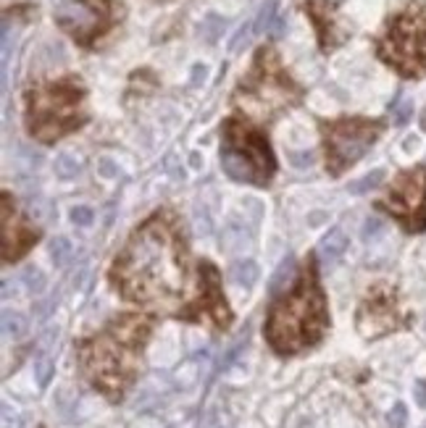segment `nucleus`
I'll return each mask as SVG.
<instances>
[{"mask_svg":"<svg viewBox=\"0 0 426 428\" xmlns=\"http://www.w3.org/2000/svg\"><path fill=\"white\" fill-rule=\"evenodd\" d=\"M108 278L129 303L174 308L187 286V240L177 213L158 210L140 223L116 255Z\"/></svg>","mask_w":426,"mask_h":428,"instance_id":"obj_1","label":"nucleus"},{"mask_svg":"<svg viewBox=\"0 0 426 428\" xmlns=\"http://www.w3.org/2000/svg\"><path fill=\"white\" fill-rule=\"evenodd\" d=\"M153 334V318L140 312L116 315L106 329L74 344L80 371L111 402L124 400L140 373L142 349Z\"/></svg>","mask_w":426,"mask_h":428,"instance_id":"obj_2","label":"nucleus"},{"mask_svg":"<svg viewBox=\"0 0 426 428\" xmlns=\"http://www.w3.org/2000/svg\"><path fill=\"white\" fill-rule=\"evenodd\" d=\"M329 305L319 278L316 255H308L295 278V286L271 305L263 334L276 355L290 357L316 347L329 331Z\"/></svg>","mask_w":426,"mask_h":428,"instance_id":"obj_3","label":"nucleus"},{"mask_svg":"<svg viewBox=\"0 0 426 428\" xmlns=\"http://www.w3.org/2000/svg\"><path fill=\"white\" fill-rule=\"evenodd\" d=\"M87 89L77 77L37 81L27 89V132L50 145L87 124Z\"/></svg>","mask_w":426,"mask_h":428,"instance_id":"obj_4","label":"nucleus"},{"mask_svg":"<svg viewBox=\"0 0 426 428\" xmlns=\"http://www.w3.org/2000/svg\"><path fill=\"white\" fill-rule=\"evenodd\" d=\"M222 169L231 181L266 187L276 174L268 137L250 118L231 116L222 126Z\"/></svg>","mask_w":426,"mask_h":428,"instance_id":"obj_5","label":"nucleus"},{"mask_svg":"<svg viewBox=\"0 0 426 428\" xmlns=\"http://www.w3.org/2000/svg\"><path fill=\"white\" fill-rule=\"evenodd\" d=\"M302 100V87L282 66L274 47H261L256 53L253 69L234 92V103H240L248 113L271 118L287 108H295Z\"/></svg>","mask_w":426,"mask_h":428,"instance_id":"obj_6","label":"nucleus"},{"mask_svg":"<svg viewBox=\"0 0 426 428\" xmlns=\"http://www.w3.org/2000/svg\"><path fill=\"white\" fill-rule=\"evenodd\" d=\"M376 53L408 79L426 77V0H413L390 18L376 40Z\"/></svg>","mask_w":426,"mask_h":428,"instance_id":"obj_7","label":"nucleus"},{"mask_svg":"<svg viewBox=\"0 0 426 428\" xmlns=\"http://www.w3.org/2000/svg\"><path fill=\"white\" fill-rule=\"evenodd\" d=\"M384 121L364 116H345L321 121V137L327 150V171L332 176H342L353 163H358L373 142L382 137Z\"/></svg>","mask_w":426,"mask_h":428,"instance_id":"obj_8","label":"nucleus"},{"mask_svg":"<svg viewBox=\"0 0 426 428\" xmlns=\"http://www.w3.org/2000/svg\"><path fill=\"white\" fill-rule=\"evenodd\" d=\"M121 18V6L114 0H63L55 11L58 27L82 47H92Z\"/></svg>","mask_w":426,"mask_h":428,"instance_id":"obj_9","label":"nucleus"},{"mask_svg":"<svg viewBox=\"0 0 426 428\" xmlns=\"http://www.w3.org/2000/svg\"><path fill=\"white\" fill-rule=\"evenodd\" d=\"M174 318L190 323H208L216 331H226L234 321L226 297L222 292V274L211 260L197 263V292L187 305H182Z\"/></svg>","mask_w":426,"mask_h":428,"instance_id":"obj_10","label":"nucleus"},{"mask_svg":"<svg viewBox=\"0 0 426 428\" xmlns=\"http://www.w3.org/2000/svg\"><path fill=\"white\" fill-rule=\"evenodd\" d=\"M379 208L403 223V229L418 234L426 229V169H410L395 176Z\"/></svg>","mask_w":426,"mask_h":428,"instance_id":"obj_11","label":"nucleus"},{"mask_svg":"<svg viewBox=\"0 0 426 428\" xmlns=\"http://www.w3.org/2000/svg\"><path fill=\"white\" fill-rule=\"evenodd\" d=\"M408 323V318L403 315L398 305V297L387 284H376L366 295V300L358 308V318H355V326L364 334L366 339H379V337H387L392 331L403 329Z\"/></svg>","mask_w":426,"mask_h":428,"instance_id":"obj_12","label":"nucleus"},{"mask_svg":"<svg viewBox=\"0 0 426 428\" xmlns=\"http://www.w3.org/2000/svg\"><path fill=\"white\" fill-rule=\"evenodd\" d=\"M40 229L32 226V221L16 208V200L3 192V263L21 260L40 242Z\"/></svg>","mask_w":426,"mask_h":428,"instance_id":"obj_13","label":"nucleus"},{"mask_svg":"<svg viewBox=\"0 0 426 428\" xmlns=\"http://www.w3.org/2000/svg\"><path fill=\"white\" fill-rule=\"evenodd\" d=\"M300 6L316 24V35H319V45L324 53H332L339 43H345L347 32L339 27L334 3H329V0H300Z\"/></svg>","mask_w":426,"mask_h":428,"instance_id":"obj_14","label":"nucleus"},{"mask_svg":"<svg viewBox=\"0 0 426 428\" xmlns=\"http://www.w3.org/2000/svg\"><path fill=\"white\" fill-rule=\"evenodd\" d=\"M345 250H347V237L339 229H332L324 237V242H321V258L327 260V263H337Z\"/></svg>","mask_w":426,"mask_h":428,"instance_id":"obj_15","label":"nucleus"},{"mask_svg":"<svg viewBox=\"0 0 426 428\" xmlns=\"http://www.w3.org/2000/svg\"><path fill=\"white\" fill-rule=\"evenodd\" d=\"M258 278V266L253 260H245V263H237V266H231V281L237 286H253Z\"/></svg>","mask_w":426,"mask_h":428,"instance_id":"obj_16","label":"nucleus"},{"mask_svg":"<svg viewBox=\"0 0 426 428\" xmlns=\"http://www.w3.org/2000/svg\"><path fill=\"white\" fill-rule=\"evenodd\" d=\"M53 360L48 355H40L37 357V363H35V376H37V384H40V389H45V386L50 384V378H53Z\"/></svg>","mask_w":426,"mask_h":428,"instance_id":"obj_17","label":"nucleus"},{"mask_svg":"<svg viewBox=\"0 0 426 428\" xmlns=\"http://www.w3.org/2000/svg\"><path fill=\"white\" fill-rule=\"evenodd\" d=\"M24 318L18 315V312H3V331H6V337H21L24 334Z\"/></svg>","mask_w":426,"mask_h":428,"instance_id":"obj_18","label":"nucleus"},{"mask_svg":"<svg viewBox=\"0 0 426 428\" xmlns=\"http://www.w3.org/2000/svg\"><path fill=\"white\" fill-rule=\"evenodd\" d=\"M77 171H80V163L74 161L71 155H66V152H63V155H58V158H55V174H58L61 179L77 176Z\"/></svg>","mask_w":426,"mask_h":428,"instance_id":"obj_19","label":"nucleus"},{"mask_svg":"<svg viewBox=\"0 0 426 428\" xmlns=\"http://www.w3.org/2000/svg\"><path fill=\"white\" fill-rule=\"evenodd\" d=\"M290 276H293V258L284 260L282 266H279V271L274 274V278H271V286H268V289H271V295H276L282 286H287V278H290Z\"/></svg>","mask_w":426,"mask_h":428,"instance_id":"obj_20","label":"nucleus"},{"mask_svg":"<svg viewBox=\"0 0 426 428\" xmlns=\"http://www.w3.org/2000/svg\"><path fill=\"white\" fill-rule=\"evenodd\" d=\"M274 13H276V0H266V6L261 9V13L256 18V32H268L271 21H274Z\"/></svg>","mask_w":426,"mask_h":428,"instance_id":"obj_21","label":"nucleus"},{"mask_svg":"<svg viewBox=\"0 0 426 428\" xmlns=\"http://www.w3.org/2000/svg\"><path fill=\"white\" fill-rule=\"evenodd\" d=\"M382 179H384V171H371V174H368V176L361 179L358 184H353V187H350V192H355V195H361V192H366V189L376 187V184H379Z\"/></svg>","mask_w":426,"mask_h":428,"instance_id":"obj_22","label":"nucleus"},{"mask_svg":"<svg viewBox=\"0 0 426 428\" xmlns=\"http://www.w3.org/2000/svg\"><path fill=\"white\" fill-rule=\"evenodd\" d=\"M69 252H71V244L66 240H55L53 247H50V255H53L55 266H63V263H66V258H69Z\"/></svg>","mask_w":426,"mask_h":428,"instance_id":"obj_23","label":"nucleus"},{"mask_svg":"<svg viewBox=\"0 0 426 428\" xmlns=\"http://www.w3.org/2000/svg\"><path fill=\"white\" fill-rule=\"evenodd\" d=\"M405 420H408V410H405V405H403V402H398V405L390 410V426L403 428L405 426Z\"/></svg>","mask_w":426,"mask_h":428,"instance_id":"obj_24","label":"nucleus"},{"mask_svg":"<svg viewBox=\"0 0 426 428\" xmlns=\"http://www.w3.org/2000/svg\"><path fill=\"white\" fill-rule=\"evenodd\" d=\"M92 218H95V213H92V210H89V208H74V210H71V221L74 223H80V226H89V223H92Z\"/></svg>","mask_w":426,"mask_h":428,"instance_id":"obj_25","label":"nucleus"},{"mask_svg":"<svg viewBox=\"0 0 426 428\" xmlns=\"http://www.w3.org/2000/svg\"><path fill=\"white\" fill-rule=\"evenodd\" d=\"M27 284H29V289H32V292H43V286H45V278H43V274H40V271H37V268H29L27 271Z\"/></svg>","mask_w":426,"mask_h":428,"instance_id":"obj_26","label":"nucleus"},{"mask_svg":"<svg viewBox=\"0 0 426 428\" xmlns=\"http://www.w3.org/2000/svg\"><path fill=\"white\" fill-rule=\"evenodd\" d=\"M410 113H413V106H410V100H403L398 108H395V121L398 124H405L410 118Z\"/></svg>","mask_w":426,"mask_h":428,"instance_id":"obj_27","label":"nucleus"},{"mask_svg":"<svg viewBox=\"0 0 426 428\" xmlns=\"http://www.w3.org/2000/svg\"><path fill=\"white\" fill-rule=\"evenodd\" d=\"M416 402H418V407H426V381L424 378H418L416 381Z\"/></svg>","mask_w":426,"mask_h":428,"instance_id":"obj_28","label":"nucleus"},{"mask_svg":"<svg viewBox=\"0 0 426 428\" xmlns=\"http://www.w3.org/2000/svg\"><path fill=\"white\" fill-rule=\"evenodd\" d=\"M290 158H295V166H311V152H290Z\"/></svg>","mask_w":426,"mask_h":428,"instance_id":"obj_29","label":"nucleus"},{"mask_svg":"<svg viewBox=\"0 0 426 428\" xmlns=\"http://www.w3.org/2000/svg\"><path fill=\"white\" fill-rule=\"evenodd\" d=\"M373 232H379V221H368V226H366V237Z\"/></svg>","mask_w":426,"mask_h":428,"instance_id":"obj_30","label":"nucleus"},{"mask_svg":"<svg viewBox=\"0 0 426 428\" xmlns=\"http://www.w3.org/2000/svg\"><path fill=\"white\" fill-rule=\"evenodd\" d=\"M40 428H45V426H40Z\"/></svg>","mask_w":426,"mask_h":428,"instance_id":"obj_31","label":"nucleus"}]
</instances>
